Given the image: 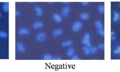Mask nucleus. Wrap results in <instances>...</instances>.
Masks as SVG:
<instances>
[{
	"mask_svg": "<svg viewBox=\"0 0 120 72\" xmlns=\"http://www.w3.org/2000/svg\"><path fill=\"white\" fill-rule=\"evenodd\" d=\"M71 59L72 60H80L81 59V58L79 57L77 55H75L71 57Z\"/></svg>",
	"mask_w": 120,
	"mask_h": 72,
	"instance_id": "a878e982",
	"label": "nucleus"
},
{
	"mask_svg": "<svg viewBox=\"0 0 120 72\" xmlns=\"http://www.w3.org/2000/svg\"><path fill=\"white\" fill-rule=\"evenodd\" d=\"M90 48L91 55H94V54H96L98 52V48L96 46H92L91 47H90Z\"/></svg>",
	"mask_w": 120,
	"mask_h": 72,
	"instance_id": "5701e85b",
	"label": "nucleus"
},
{
	"mask_svg": "<svg viewBox=\"0 0 120 72\" xmlns=\"http://www.w3.org/2000/svg\"></svg>",
	"mask_w": 120,
	"mask_h": 72,
	"instance_id": "72a5a7b5",
	"label": "nucleus"
},
{
	"mask_svg": "<svg viewBox=\"0 0 120 72\" xmlns=\"http://www.w3.org/2000/svg\"><path fill=\"white\" fill-rule=\"evenodd\" d=\"M71 11V8L68 6L64 7L62 8L61 11V15L64 17H66L68 16Z\"/></svg>",
	"mask_w": 120,
	"mask_h": 72,
	"instance_id": "1a4fd4ad",
	"label": "nucleus"
},
{
	"mask_svg": "<svg viewBox=\"0 0 120 72\" xmlns=\"http://www.w3.org/2000/svg\"><path fill=\"white\" fill-rule=\"evenodd\" d=\"M35 11L38 17H41L43 15V10L42 8L39 6H37L35 7Z\"/></svg>",
	"mask_w": 120,
	"mask_h": 72,
	"instance_id": "dca6fc26",
	"label": "nucleus"
},
{
	"mask_svg": "<svg viewBox=\"0 0 120 72\" xmlns=\"http://www.w3.org/2000/svg\"><path fill=\"white\" fill-rule=\"evenodd\" d=\"M82 24L79 21L75 22L72 26V30L75 32L79 31L82 29Z\"/></svg>",
	"mask_w": 120,
	"mask_h": 72,
	"instance_id": "39448f33",
	"label": "nucleus"
},
{
	"mask_svg": "<svg viewBox=\"0 0 120 72\" xmlns=\"http://www.w3.org/2000/svg\"><path fill=\"white\" fill-rule=\"evenodd\" d=\"M111 53L112 56L113 58L115 59L120 53V42L118 41L115 43H112Z\"/></svg>",
	"mask_w": 120,
	"mask_h": 72,
	"instance_id": "f257e3e1",
	"label": "nucleus"
},
{
	"mask_svg": "<svg viewBox=\"0 0 120 72\" xmlns=\"http://www.w3.org/2000/svg\"><path fill=\"white\" fill-rule=\"evenodd\" d=\"M53 18L56 22L58 23L62 22L63 19L62 17L60 15L57 13H55L53 15Z\"/></svg>",
	"mask_w": 120,
	"mask_h": 72,
	"instance_id": "4468645a",
	"label": "nucleus"
},
{
	"mask_svg": "<svg viewBox=\"0 0 120 72\" xmlns=\"http://www.w3.org/2000/svg\"><path fill=\"white\" fill-rule=\"evenodd\" d=\"M111 22L114 24H120V11L116 9H112L111 15Z\"/></svg>",
	"mask_w": 120,
	"mask_h": 72,
	"instance_id": "f03ea898",
	"label": "nucleus"
},
{
	"mask_svg": "<svg viewBox=\"0 0 120 72\" xmlns=\"http://www.w3.org/2000/svg\"><path fill=\"white\" fill-rule=\"evenodd\" d=\"M75 50L73 48H70L67 50L66 55L69 57H71L75 55Z\"/></svg>",
	"mask_w": 120,
	"mask_h": 72,
	"instance_id": "f3484780",
	"label": "nucleus"
},
{
	"mask_svg": "<svg viewBox=\"0 0 120 72\" xmlns=\"http://www.w3.org/2000/svg\"><path fill=\"white\" fill-rule=\"evenodd\" d=\"M1 17V14L0 13V17Z\"/></svg>",
	"mask_w": 120,
	"mask_h": 72,
	"instance_id": "473e14b6",
	"label": "nucleus"
},
{
	"mask_svg": "<svg viewBox=\"0 0 120 72\" xmlns=\"http://www.w3.org/2000/svg\"><path fill=\"white\" fill-rule=\"evenodd\" d=\"M73 43V42L71 40H69L66 41L62 43L61 45L64 47H68L71 45Z\"/></svg>",
	"mask_w": 120,
	"mask_h": 72,
	"instance_id": "a211bd4d",
	"label": "nucleus"
},
{
	"mask_svg": "<svg viewBox=\"0 0 120 72\" xmlns=\"http://www.w3.org/2000/svg\"><path fill=\"white\" fill-rule=\"evenodd\" d=\"M117 7L119 9H120V1L118 2L117 5Z\"/></svg>",
	"mask_w": 120,
	"mask_h": 72,
	"instance_id": "7c9ffc66",
	"label": "nucleus"
},
{
	"mask_svg": "<svg viewBox=\"0 0 120 72\" xmlns=\"http://www.w3.org/2000/svg\"><path fill=\"white\" fill-rule=\"evenodd\" d=\"M18 33L20 35H26L30 34V31L28 29L25 28H22L18 31Z\"/></svg>",
	"mask_w": 120,
	"mask_h": 72,
	"instance_id": "ddd939ff",
	"label": "nucleus"
},
{
	"mask_svg": "<svg viewBox=\"0 0 120 72\" xmlns=\"http://www.w3.org/2000/svg\"><path fill=\"white\" fill-rule=\"evenodd\" d=\"M3 11L5 12H8L9 11V5L8 3H4L2 6Z\"/></svg>",
	"mask_w": 120,
	"mask_h": 72,
	"instance_id": "aec40b11",
	"label": "nucleus"
},
{
	"mask_svg": "<svg viewBox=\"0 0 120 72\" xmlns=\"http://www.w3.org/2000/svg\"><path fill=\"white\" fill-rule=\"evenodd\" d=\"M80 19L83 20H88L90 18V15L88 13L83 12L80 13Z\"/></svg>",
	"mask_w": 120,
	"mask_h": 72,
	"instance_id": "f8f14e48",
	"label": "nucleus"
},
{
	"mask_svg": "<svg viewBox=\"0 0 120 72\" xmlns=\"http://www.w3.org/2000/svg\"><path fill=\"white\" fill-rule=\"evenodd\" d=\"M114 59H115V60H120V53Z\"/></svg>",
	"mask_w": 120,
	"mask_h": 72,
	"instance_id": "c756f323",
	"label": "nucleus"
},
{
	"mask_svg": "<svg viewBox=\"0 0 120 72\" xmlns=\"http://www.w3.org/2000/svg\"><path fill=\"white\" fill-rule=\"evenodd\" d=\"M96 33L98 35L101 37H104L105 36V30L104 29L96 30Z\"/></svg>",
	"mask_w": 120,
	"mask_h": 72,
	"instance_id": "412c9836",
	"label": "nucleus"
},
{
	"mask_svg": "<svg viewBox=\"0 0 120 72\" xmlns=\"http://www.w3.org/2000/svg\"><path fill=\"white\" fill-rule=\"evenodd\" d=\"M97 11L99 14L103 15L105 13V6L104 4H99L97 7Z\"/></svg>",
	"mask_w": 120,
	"mask_h": 72,
	"instance_id": "9b49d317",
	"label": "nucleus"
},
{
	"mask_svg": "<svg viewBox=\"0 0 120 72\" xmlns=\"http://www.w3.org/2000/svg\"><path fill=\"white\" fill-rule=\"evenodd\" d=\"M53 56L48 53L44 54L43 56V59L44 60H53Z\"/></svg>",
	"mask_w": 120,
	"mask_h": 72,
	"instance_id": "393cba45",
	"label": "nucleus"
},
{
	"mask_svg": "<svg viewBox=\"0 0 120 72\" xmlns=\"http://www.w3.org/2000/svg\"><path fill=\"white\" fill-rule=\"evenodd\" d=\"M46 38V35L44 32H40L38 33L36 37V39L38 42L44 41Z\"/></svg>",
	"mask_w": 120,
	"mask_h": 72,
	"instance_id": "423d86ee",
	"label": "nucleus"
},
{
	"mask_svg": "<svg viewBox=\"0 0 120 72\" xmlns=\"http://www.w3.org/2000/svg\"><path fill=\"white\" fill-rule=\"evenodd\" d=\"M119 36L116 31L112 29L111 31V41L112 43H115L119 41Z\"/></svg>",
	"mask_w": 120,
	"mask_h": 72,
	"instance_id": "20e7f679",
	"label": "nucleus"
},
{
	"mask_svg": "<svg viewBox=\"0 0 120 72\" xmlns=\"http://www.w3.org/2000/svg\"><path fill=\"white\" fill-rule=\"evenodd\" d=\"M63 33V30L60 28H58L55 30L53 32L52 34L54 37H57L61 36Z\"/></svg>",
	"mask_w": 120,
	"mask_h": 72,
	"instance_id": "9d476101",
	"label": "nucleus"
},
{
	"mask_svg": "<svg viewBox=\"0 0 120 72\" xmlns=\"http://www.w3.org/2000/svg\"><path fill=\"white\" fill-rule=\"evenodd\" d=\"M44 24L41 21H37V22H35L34 24H33V29L35 30H37V29H39V28H41L43 26Z\"/></svg>",
	"mask_w": 120,
	"mask_h": 72,
	"instance_id": "2eb2a0df",
	"label": "nucleus"
},
{
	"mask_svg": "<svg viewBox=\"0 0 120 72\" xmlns=\"http://www.w3.org/2000/svg\"><path fill=\"white\" fill-rule=\"evenodd\" d=\"M63 3L65 4H69L70 3V2H64Z\"/></svg>",
	"mask_w": 120,
	"mask_h": 72,
	"instance_id": "2f4dec72",
	"label": "nucleus"
},
{
	"mask_svg": "<svg viewBox=\"0 0 120 72\" xmlns=\"http://www.w3.org/2000/svg\"><path fill=\"white\" fill-rule=\"evenodd\" d=\"M82 43L85 46L90 47L92 46V43L91 41V36L89 33H86L84 34L82 38Z\"/></svg>",
	"mask_w": 120,
	"mask_h": 72,
	"instance_id": "7ed1b4c3",
	"label": "nucleus"
},
{
	"mask_svg": "<svg viewBox=\"0 0 120 72\" xmlns=\"http://www.w3.org/2000/svg\"><path fill=\"white\" fill-rule=\"evenodd\" d=\"M83 50H84V54L85 55L89 56L91 55L90 47L85 46L83 48Z\"/></svg>",
	"mask_w": 120,
	"mask_h": 72,
	"instance_id": "4be33fe9",
	"label": "nucleus"
},
{
	"mask_svg": "<svg viewBox=\"0 0 120 72\" xmlns=\"http://www.w3.org/2000/svg\"><path fill=\"white\" fill-rule=\"evenodd\" d=\"M16 48L17 51L20 53H23L26 50L24 45L20 42H18L16 44Z\"/></svg>",
	"mask_w": 120,
	"mask_h": 72,
	"instance_id": "6e6552de",
	"label": "nucleus"
},
{
	"mask_svg": "<svg viewBox=\"0 0 120 72\" xmlns=\"http://www.w3.org/2000/svg\"><path fill=\"white\" fill-rule=\"evenodd\" d=\"M94 26L96 30L104 29V24L100 20H97L94 22Z\"/></svg>",
	"mask_w": 120,
	"mask_h": 72,
	"instance_id": "0eeeda50",
	"label": "nucleus"
},
{
	"mask_svg": "<svg viewBox=\"0 0 120 72\" xmlns=\"http://www.w3.org/2000/svg\"><path fill=\"white\" fill-rule=\"evenodd\" d=\"M82 4L84 6H87L89 4V2H82Z\"/></svg>",
	"mask_w": 120,
	"mask_h": 72,
	"instance_id": "c85d7f7f",
	"label": "nucleus"
},
{
	"mask_svg": "<svg viewBox=\"0 0 120 72\" xmlns=\"http://www.w3.org/2000/svg\"><path fill=\"white\" fill-rule=\"evenodd\" d=\"M8 37V34L6 32L4 31H0V38L5 39Z\"/></svg>",
	"mask_w": 120,
	"mask_h": 72,
	"instance_id": "b1692460",
	"label": "nucleus"
},
{
	"mask_svg": "<svg viewBox=\"0 0 120 72\" xmlns=\"http://www.w3.org/2000/svg\"><path fill=\"white\" fill-rule=\"evenodd\" d=\"M96 47L98 48V50L104 51L105 50V43L104 42H100L97 44Z\"/></svg>",
	"mask_w": 120,
	"mask_h": 72,
	"instance_id": "6ab92c4d",
	"label": "nucleus"
},
{
	"mask_svg": "<svg viewBox=\"0 0 120 72\" xmlns=\"http://www.w3.org/2000/svg\"><path fill=\"white\" fill-rule=\"evenodd\" d=\"M20 15V12L19 11L16 10L15 11V15L16 17H18Z\"/></svg>",
	"mask_w": 120,
	"mask_h": 72,
	"instance_id": "cd10ccee",
	"label": "nucleus"
},
{
	"mask_svg": "<svg viewBox=\"0 0 120 72\" xmlns=\"http://www.w3.org/2000/svg\"><path fill=\"white\" fill-rule=\"evenodd\" d=\"M62 59L61 57L60 56H55L53 57V60H60Z\"/></svg>",
	"mask_w": 120,
	"mask_h": 72,
	"instance_id": "bb28decb",
	"label": "nucleus"
}]
</instances>
